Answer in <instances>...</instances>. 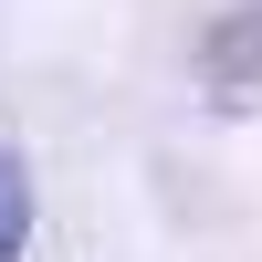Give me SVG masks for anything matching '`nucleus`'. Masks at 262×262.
Returning a JSON list of instances; mask_svg holds the SVG:
<instances>
[{
  "label": "nucleus",
  "instance_id": "nucleus-1",
  "mask_svg": "<svg viewBox=\"0 0 262 262\" xmlns=\"http://www.w3.org/2000/svg\"><path fill=\"white\" fill-rule=\"evenodd\" d=\"M200 84H210V95H231V105H262V0H242V11L210 21V42H200Z\"/></svg>",
  "mask_w": 262,
  "mask_h": 262
},
{
  "label": "nucleus",
  "instance_id": "nucleus-2",
  "mask_svg": "<svg viewBox=\"0 0 262 262\" xmlns=\"http://www.w3.org/2000/svg\"><path fill=\"white\" fill-rule=\"evenodd\" d=\"M21 242H32V168L0 147V262H21Z\"/></svg>",
  "mask_w": 262,
  "mask_h": 262
}]
</instances>
